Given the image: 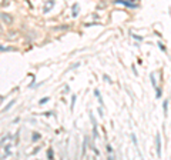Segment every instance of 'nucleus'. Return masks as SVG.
<instances>
[{
  "label": "nucleus",
  "instance_id": "obj_1",
  "mask_svg": "<svg viewBox=\"0 0 171 160\" xmlns=\"http://www.w3.org/2000/svg\"><path fill=\"white\" fill-rule=\"evenodd\" d=\"M114 3L116 5H123L125 6V7H128V9H137L139 7V5L137 3H133V2H127V0H114Z\"/></svg>",
  "mask_w": 171,
  "mask_h": 160
},
{
  "label": "nucleus",
  "instance_id": "obj_2",
  "mask_svg": "<svg viewBox=\"0 0 171 160\" xmlns=\"http://www.w3.org/2000/svg\"><path fill=\"white\" fill-rule=\"evenodd\" d=\"M0 19L3 20L5 23H7V24L13 23V17H12L10 14H7V13H0Z\"/></svg>",
  "mask_w": 171,
  "mask_h": 160
},
{
  "label": "nucleus",
  "instance_id": "obj_3",
  "mask_svg": "<svg viewBox=\"0 0 171 160\" xmlns=\"http://www.w3.org/2000/svg\"><path fill=\"white\" fill-rule=\"evenodd\" d=\"M156 144H157V156L160 157L161 156V137H160V134L156 136Z\"/></svg>",
  "mask_w": 171,
  "mask_h": 160
},
{
  "label": "nucleus",
  "instance_id": "obj_4",
  "mask_svg": "<svg viewBox=\"0 0 171 160\" xmlns=\"http://www.w3.org/2000/svg\"><path fill=\"white\" fill-rule=\"evenodd\" d=\"M73 17H77V16H79V5H74L73 6Z\"/></svg>",
  "mask_w": 171,
  "mask_h": 160
},
{
  "label": "nucleus",
  "instance_id": "obj_5",
  "mask_svg": "<svg viewBox=\"0 0 171 160\" xmlns=\"http://www.w3.org/2000/svg\"><path fill=\"white\" fill-rule=\"evenodd\" d=\"M54 5V2H53V0H50V2H47V5H46V7H44V13H49V12H50V6H53Z\"/></svg>",
  "mask_w": 171,
  "mask_h": 160
},
{
  "label": "nucleus",
  "instance_id": "obj_6",
  "mask_svg": "<svg viewBox=\"0 0 171 160\" xmlns=\"http://www.w3.org/2000/svg\"><path fill=\"white\" fill-rule=\"evenodd\" d=\"M14 103H16V100H12V102H10V103H9V104H7V106H6V107H5V109H3V112H5V113H6V112H9L10 109H12V106H13V104H14Z\"/></svg>",
  "mask_w": 171,
  "mask_h": 160
},
{
  "label": "nucleus",
  "instance_id": "obj_7",
  "mask_svg": "<svg viewBox=\"0 0 171 160\" xmlns=\"http://www.w3.org/2000/svg\"><path fill=\"white\" fill-rule=\"evenodd\" d=\"M14 50L13 47H6V46H0V52H12Z\"/></svg>",
  "mask_w": 171,
  "mask_h": 160
},
{
  "label": "nucleus",
  "instance_id": "obj_8",
  "mask_svg": "<svg viewBox=\"0 0 171 160\" xmlns=\"http://www.w3.org/2000/svg\"><path fill=\"white\" fill-rule=\"evenodd\" d=\"M94 93H96V96L98 97V102H100V104H103V100H101V96H100V92H98V90H96Z\"/></svg>",
  "mask_w": 171,
  "mask_h": 160
},
{
  "label": "nucleus",
  "instance_id": "obj_9",
  "mask_svg": "<svg viewBox=\"0 0 171 160\" xmlns=\"http://www.w3.org/2000/svg\"><path fill=\"white\" fill-rule=\"evenodd\" d=\"M47 157H49V159H53V150H51V149L47 150Z\"/></svg>",
  "mask_w": 171,
  "mask_h": 160
},
{
  "label": "nucleus",
  "instance_id": "obj_10",
  "mask_svg": "<svg viewBox=\"0 0 171 160\" xmlns=\"http://www.w3.org/2000/svg\"><path fill=\"white\" fill-rule=\"evenodd\" d=\"M39 139H40V134H39V133H33V140L36 141V140H39Z\"/></svg>",
  "mask_w": 171,
  "mask_h": 160
},
{
  "label": "nucleus",
  "instance_id": "obj_11",
  "mask_svg": "<svg viewBox=\"0 0 171 160\" xmlns=\"http://www.w3.org/2000/svg\"><path fill=\"white\" fill-rule=\"evenodd\" d=\"M150 77H151V83H153V86H154V87H156V77H154V75H153V73L150 75Z\"/></svg>",
  "mask_w": 171,
  "mask_h": 160
},
{
  "label": "nucleus",
  "instance_id": "obj_12",
  "mask_svg": "<svg viewBox=\"0 0 171 160\" xmlns=\"http://www.w3.org/2000/svg\"><path fill=\"white\" fill-rule=\"evenodd\" d=\"M162 107H164V112L167 113V109H168V102H167V100L164 102V104H162Z\"/></svg>",
  "mask_w": 171,
  "mask_h": 160
},
{
  "label": "nucleus",
  "instance_id": "obj_13",
  "mask_svg": "<svg viewBox=\"0 0 171 160\" xmlns=\"http://www.w3.org/2000/svg\"><path fill=\"white\" fill-rule=\"evenodd\" d=\"M47 100H49V97H43V99L40 100V104H44V103H47Z\"/></svg>",
  "mask_w": 171,
  "mask_h": 160
},
{
  "label": "nucleus",
  "instance_id": "obj_14",
  "mask_svg": "<svg viewBox=\"0 0 171 160\" xmlns=\"http://www.w3.org/2000/svg\"><path fill=\"white\" fill-rule=\"evenodd\" d=\"M158 47H160V49H161V50H162V52H166V47H164V46H162V44H161V43H158Z\"/></svg>",
  "mask_w": 171,
  "mask_h": 160
},
{
  "label": "nucleus",
  "instance_id": "obj_15",
  "mask_svg": "<svg viewBox=\"0 0 171 160\" xmlns=\"http://www.w3.org/2000/svg\"><path fill=\"white\" fill-rule=\"evenodd\" d=\"M131 137H133V141H134V144H137V139H135L134 134H131Z\"/></svg>",
  "mask_w": 171,
  "mask_h": 160
},
{
  "label": "nucleus",
  "instance_id": "obj_16",
  "mask_svg": "<svg viewBox=\"0 0 171 160\" xmlns=\"http://www.w3.org/2000/svg\"><path fill=\"white\" fill-rule=\"evenodd\" d=\"M0 33H3V27L2 26H0Z\"/></svg>",
  "mask_w": 171,
  "mask_h": 160
},
{
  "label": "nucleus",
  "instance_id": "obj_17",
  "mask_svg": "<svg viewBox=\"0 0 171 160\" xmlns=\"http://www.w3.org/2000/svg\"><path fill=\"white\" fill-rule=\"evenodd\" d=\"M130 2H137V0H130Z\"/></svg>",
  "mask_w": 171,
  "mask_h": 160
}]
</instances>
